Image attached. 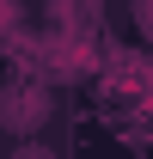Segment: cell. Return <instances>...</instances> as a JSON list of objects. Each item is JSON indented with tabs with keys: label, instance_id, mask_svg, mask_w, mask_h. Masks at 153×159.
<instances>
[{
	"label": "cell",
	"instance_id": "cell-1",
	"mask_svg": "<svg viewBox=\"0 0 153 159\" xmlns=\"http://www.w3.org/2000/svg\"><path fill=\"white\" fill-rule=\"evenodd\" d=\"M43 122H49V92H43V86H12V92H0V129L31 135Z\"/></svg>",
	"mask_w": 153,
	"mask_h": 159
},
{
	"label": "cell",
	"instance_id": "cell-2",
	"mask_svg": "<svg viewBox=\"0 0 153 159\" xmlns=\"http://www.w3.org/2000/svg\"><path fill=\"white\" fill-rule=\"evenodd\" d=\"M12 159H55V153H49V147H37V141H25V147H19Z\"/></svg>",
	"mask_w": 153,
	"mask_h": 159
},
{
	"label": "cell",
	"instance_id": "cell-3",
	"mask_svg": "<svg viewBox=\"0 0 153 159\" xmlns=\"http://www.w3.org/2000/svg\"><path fill=\"white\" fill-rule=\"evenodd\" d=\"M12 19H19V12H12V0H0V25H12Z\"/></svg>",
	"mask_w": 153,
	"mask_h": 159
}]
</instances>
